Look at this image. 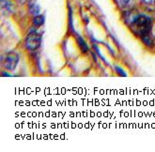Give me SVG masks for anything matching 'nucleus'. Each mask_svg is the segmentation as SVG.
Returning a JSON list of instances; mask_svg holds the SVG:
<instances>
[{"label":"nucleus","mask_w":155,"mask_h":152,"mask_svg":"<svg viewBox=\"0 0 155 152\" xmlns=\"http://www.w3.org/2000/svg\"><path fill=\"white\" fill-rule=\"evenodd\" d=\"M132 27L136 34L140 36H148L151 30V20L150 18L145 15H139L135 18L132 24Z\"/></svg>","instance_id":"obj_1"},{"label":"nucleus","mask_w":155,"mask_h":152,"mask_svg":"<svg viewBox=\"0 0 155 152\" xmlns=\"http://www.w3.org/2000/svg\"><path fill=\"white\" fill-rule=\"evenodd\" d=\"M25 45L30 51L38 49L41 45V36L36 32H31L25 40Z\"/></svg>","instance_id":"obj_2"},{"label":"nucleus","mask_w":155,"mask_h":152,"mask_svg":"<svg viewBox=\"0 0 155 152\" xmlns=\"http://www.w3.org/2000/svg\"><path fill=\"white\" fill-rule=\"evenodd\" d=\"M18 60H19V57H18L17 53L14 52H11V53H8L7 57L4 58L3 65L6 69L12 70L15 69V67L18 63Z\"/></svg>","instance_id":"obj_3"},{"label":"nucleus","mask_w":155,"mask_h":152,"mask_svg":"<svg viewBox=\"0 0 155 152\" xmlns=\"http://www.w3.org/2000/svg\"><path fill=\"white\" fill-rule=\"evenodd\" d=\"M35 25H37V26H40L43 24V17L42 16H37L35 18Z\"/></svg>","instance_id":"obj_4"},{"label":"nucleus","mask_w":155,"mask_h":152,"mask_svg":"<svg viewBox=\"0 0 155 152\" xmlns=\"http://www.w3.org/2000/svg\"><path fill=\"white\" fill-rule=\"evenodd\" d=\"M132 1L133 0H120V4L122 7H129L131 4H132Z\"/></svg>","instance_id":"obj_5"},{"label":"nucleus","mask_w":155,"mask_h":152,"mask_svg":"<svg viewBox=\"0 0 155 152\" xmlns=\"http://www.w3.org/2000/svg\"><path fill=\"white\" fill-rule=\"evenodd\" d=\"M143 1H145L146 3H153L155 0H143Z\"/></svg>","instance_id":"obj_6"},{"label":"nucleus","mask_w":155,"mask_h":152,"mask_svg":"<svg viewBox=\"0 0 155 152\" xmlns=\"http://www.w3.org/2000/svg\"><path fill=\"white\" fill-rule=\"evenodd\" d=\"M18 1H19L20 3H25L26 1H28V0H18Z\"/></svg>","instance_id":"obj_7"}]
</instances>
